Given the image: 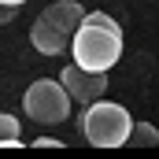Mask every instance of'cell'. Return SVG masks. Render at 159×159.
Returning <instances> with one entry per match:
<instances>
[{
  "label": "cell",
  "mask_w": 159,
  "mask_h": 159,
  "mask_svg": "<svg viewBox=\"0 0 159 159\" xmlns=\"http://www.w3.org/2000/svg\"><path fill=\"white\" fill-rule=\"evenodd\" d=\"M41 15H44L48 22H56L63 34H70V37H74V34L81 30V22H85V15H89V11L81 7L78 0H59V4H48Z\"/></svg>",
  "instance_id": "6"
},
{
  "label": "cell",
  "mask_w": 159,
  "mask_h": 159,
  "mask_svg": "<svg viewBox=\"0 0 159 159\" xmlns=\"http://www.w3.org/2000/svg\"><path fill=\"white\" fill-rule=\"evenodd\" d=\"M85 22H96V26H107V30H122L107 11H89V15H85Z\"/></svg>",
  "instance_id": "9"
},
{
  "label": "cell",
  "mask_w": 159,
  "mask_h": 159,
  "mask_svg": "<svg viewBox=\"0 0 159 159\" xmlns=\"http://www.w3.org/2000/svg\"><path fill=\"white\" fill-rule=\"evenodd\" d=\"M0 4H15V7H19V4H26V0H0Z\"/></svg>",
  "instance_id": "12"
},
{
  "label": "cell",
  "mask_w": 159,
  "mask_h": 159,
  "mask_svg": "<svg viewBox=\"0 0 159 159\" xmlns=\"http://www.w3.org/2000/svg\"><path fill=\"white\" fill-rule=\"evenodd\" d=\"M22 111L37 122V126H59V122L70 119L74 96L67 93L63 81L37 78V81H30V89L22 93Z\"/></svg>",
  "instance_id": "3"
},
{
  "label": "cell",
  "mask_w": 159,
  "mask_h": 159,
  "mask_svg": "<svg viewBox=\"0 0 159 159\" xmlns=\"http://www.w3.org/2000/svg\"><path fill=\"white\" fill-rule=\"evenodd\" d=\"M30 44L37 48L41 56H59V52L70 48V34H63L56 22H48V19L41 15L37 22H34V30H30Z\"/></svg>",
  "instance_id": "5"
},
{
  "label": "cell",
  "mask_w": 159,
  "mask_h": 159,
  "mask_svg": "<svg viewBox=\"0 0 159 159\" xmlns=\"http://www.w3.org/2000/svg\"><path fill=\"white\" fill-rule=\"evenodd\" d=\"M81 137L96 148H122L129 141V129H133V119L129 111L115 104V100H96L89 107H81Z\"/></svg>",
  "instance_id": "1"
},
{
  "label": "cell",
  "mask_w": 159,
  "mask_h": 159,
  "mask_svg": "<svg viewBox=\"0 0 159 159\" xmlns=\"http://www.w3.org/2000/svg\"><path fill=\"white\" fill-rule=\"evenodd\" d=\"M126 144H129V148H156L159 144V129L152 126V122H133Z\"/></svg>",
  "instance_id": "7"
},
{
  "label": "cell",
  "mask_w": 159,
  "mask_h": 159,
  "mask_svg": "<svg viewBox=\"0 0 159 159\" xmlns=\"http://www.w3.org/2000/svg\"><path fill=\"white\" fill-rule=\"evenodd\" d=\"M59 81L67 85V93L74 96L78 107H89V104L104 100V93H107V74H104V70H85L78 63L63 67V70H59Z\"/></svg>",
  "instance_id": "4"
},
{
  "label": "cell",
  "mask_w": 159,
  "mask_h": 159,
  "mask_svg": "<svg viewBox=\"0 0 159 159\" xmlns=\"http://www.w3.org/2000/svg\"><path fill=\"white\" fill-rule=\"evenodd\" d=\"M70 56L85 70H111L122 59V30H107L96 22H81V30L70 37Z\"/></svg>",
  "instance_id": "2"
},
{
  "label": "cell",
  "mask_w": 159,
  "mask_h": 159,
  "mask_svg": "<svg viewBox=\"0 0 159 159\" xmlns=\"http://www.w3.org/2000/svg\"><path fill=\"white\" fill-rule=\"evenodd\" d=\"M0 144L4 148H19L22 137H19V119L15 115H0Z\"/></svg>",
  "instance_id": "8"
},
{
  "label": "cell",
  "mask_w": 159,
  "mask_h": 159,
  "mask_svg": "<svg viewBox=\"0 0 159 159\" xmlns=\"http://www.w3.org/2000/svg\"><path fill=\"white\" fill-rule=\"evenodd\" d=\"M34 148H63V141H56V137H37Z\"/></svg>",
  "instance_id": "10"
},
{
  "label": "cell",
  "mask_w": 159,
  "mask_h": 159,
  "mask_svg": "<svg viewBox=\"0 0 159 159\" xmlns=\"http://www.w3.org/2000/svg\"><path fill=\"white\" fill-rule=\"evenodd\" d=\"M15 11H19L15 4H4V11H0V22H11V19H15Z\"/></svg>",
  "instance_id": "11"
}]
</instances>
